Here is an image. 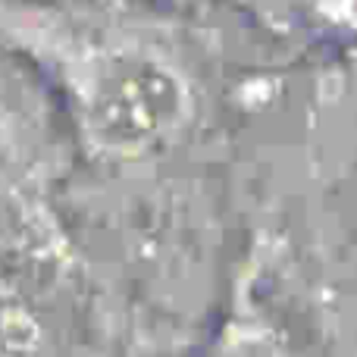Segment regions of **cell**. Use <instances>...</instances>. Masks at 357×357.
<instances>
[{
	"instance_id": "cell-1",
	"label": "cell",
	"mask_w": 357,
	"mask_h": 357,
	"mask_svg": "<svg viewBox=\"0 0 357 357\" xmlns=\"http://www.w3.org/2000/svg\"><path fill=\"white\" fill-rule=\"evenodd\" d=\"M13 31L54 75L94 157L148 160L176 148L195 123V75L154 25L100 10H47Z\"/></svg>"
},
{
	"instance_id": "cell-2",
	"label": "cell",
	"mask_w": 357,
	"mask_h": 357,
	"mask_svg": "<svg viewBox=\"0 0 357 357\" xmlns=\"http://www.w3.org/2000/svg\"><path fill=\"white\" fill-rule=\"evenodd\" d=\"M204 357H301L276 317L257 304L251 282L241 279L229 314L222 317Z\"/></svg>"
},
{
	"instance_id": "cell-3",
	"label": "cell",
	"mask_w": 357,
	"mask_h": 357,
	"mask_svg": "<svg viewBox=\"0 0 357 357\" xmlns=\"http://www.w3.org/2000/svg\"><path fill=\"white\" fill-rule=\"evenodd\" d=\"M273 29L357 35V0H238Z\"/></svg>"
}]
</instances>
